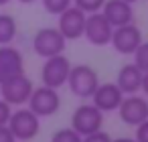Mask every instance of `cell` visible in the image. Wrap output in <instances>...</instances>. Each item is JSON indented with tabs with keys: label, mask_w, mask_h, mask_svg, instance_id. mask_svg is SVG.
I'll return each mask as SVG.
<instances>
[{
	"label": "cell",
	"mask_w": 148,
	"mask_h": 142,
	"mask_svg": "<svg viewBox=\"0 0 148 142\" xmlns=\"http://www.w3.org/2000/svg\"><path fill=\"white\" fill-rule=\"evenodd\" d=\"M67 85H69L73 95H77L81 99H87V97L93 95L95 87L99 85V75L91 65H83V63L81 65H71Z\"/></svg>",
	"instance_id": "1"
},
{
	"label": "cell",
	"mask_w": 148,
	"mask_h": 142,
	"mask_svg": "<svg viewBox=\"0 0 148 142\" xmlns=\"http://www.w3.org/2000/svg\"><path fill=\"white\" fill-rule=\"evenodd\" d=\"M12 132V136L16 138V142H29L33 138H37L39 130H41V118L35 116L29 108H18V110H12L10 114V120L6 124Z\"/></svg>",
	"instance_id": "2"
},
{
	"label": "cell",
	"mask_w": 148,
	"mask_h": 142,
	"mask_svg": "<svg viewBox=\"0 0 148 142\" xmlns=\"http://www.w3.org/2000/svg\"><path fill=\"white\" fill-rule=\"evenodd\" d=\"M65 45H67V39L59 33V29H53V27L39 29L33 37V51L43 59L61 55L65 51Z\"/></svg>",
	"instance_id": "3"
},
{
	"label": "cell",
	"mask_w": 148,
	"mask_h": 142,
	"mask_svg": "<svg viewBox=\"0 0 148 142\" xmlns=\"http://www.w3.org/2000/svg\"><path fill=\"white\" fill-rule=\"evenodd\" d=\"M27 108L39 116V118H49L53 114L59 112L61 108V95L57 89L53 87H47V85H41V87H35L29 102H27Z\"/></svg>",
	"instance_id": "4"
},
{
	"label": "cell",
	"mask_w": 148,
	"mask_h": 142,
	"mask_svg": "<svg viewBox=\"0 0 148 142\" xmlns=\"http://www.w3.org/2000/svg\"><path fill=\"white\" fill-rule=\"evenodd\" d=\"M35 85L27 77V73L8 77L4 81H0V97L10 106H25L33 93Z\"/></svg>",
	"instance_id": "5"
},
{
	"label": "cell",
	"mask_w": 148,
	"mask_h": 142,
	"mask_svg": "<svg viewBox=\"0 0 148 142\" xmlns=\"http://www.w3.org/2000/svg\"><path fill=\"white\" fill-rule=\"evenodd\" d=\"M69 71H71V61H69L63 53H61V55H55V57L45 59L43 69H41V79H43V85L53 87V89L63 87V85L67 83Z\"/></svg>",
	"instance_id": "6"
},
{
	"label": "cell",
	"mask_w": 148,
	"mask_h": 142,
	"mask_svg": "<svg viewBox=\"0 0 148 142\" xmlns=\"http://www.w3.org/2000/svg\"><path fill=\"white\" fill-rule=\"evenodd\" d=\"M101 124H103V112H99L93 104L77 106L71 116V128L79 136H87L91 132L101 130Z\"/></svg>",
	"instance_id": "7"
},
{
	"label": "cell",
	"mask_w": 148,
	"mask_h": 142,
	"mask_svg": "<svg viewBox=\"0 0 148 142\" xmlns=\"http://www.w3.org/2000/svg\"><path fill=\"white\" fill-rule=\"evenodd\" d=\"M120 114V120L128 126H138L144 120H148V97L132 93V95H124L122 104L116 110Z\"/></svg>",
	"instance_id": "8"
},
{
	"label": "cell",
	"mask_w": 148,
	"mask_h": 142,
	"mask_svg": "<svg viewBox=\"0 0 148 142\" xmlns=\"http://www.w3.org/2000/svg\"><path fill=\"white\" fill-rule=\"evenodd\" d=\"M112 33L114 27L103 19L101 12H93L85 16V25H83V37L87 39V43H91L93 47H103L112 41Z\"/></svg>",
	"instance_id": "9"
},
{
	"label": "cell",
	"mask_w": 148,
	"mask_h": 142,
	"mask_svg": "<svg viewBox=\"0 0 148 142\" xmlns=\"http://www.w3.org/2000/svg\"><path fill=\"white\" fill-rule=\"evenodd\" d=\"M142 41H144L142 39V31L134 23H130V25H124V27H116L114 33H112V41L110 43H112V47H114L116 53H120V55H132Z\"/></svg>",
	"instance_id": "10"
},
{
	"label": "cell",
	"mask_w": 148,
	"mask_h": 142,
	"mask_svg": "<svg viewBox=\"0 0 148 142\" xmlns=\"http://www.w3.org/2000/svg\"><path fill=\"white\" fill-rule=\"evenodd\" d=\"M85 12H81L77 6H69L59 14V33L67 41H77L83 37V25H85Z\"/></svg>",
	"instance_id": "11"
},
{
	"label": "cell",
	"mask_w": 148,
	"mask_h": 142,
	"mask_svg": "<svg viewBox=\"0 0 148 142\" xmlns=\"http://www.w3.org/2000/svg\"><path fill=\"white\" fill-rule=\"evenodd\" d=\"M99 12L114 29L134 23V4L124 2V0H106Z\"/></svg>",
	"instance_id": "12"
},
{
	"label": "cell",
	"mask_w": 148,
	"mask_h": 142,
	"mask_svg": "<svg viewBox=\"0 0 148 142\" xmlns=\"http://www.w3.org/2000/svg\"><path fill=\"white\" fill-rule=\"evenodd\" d=\"M25 73V57L12 45H0V81Z\"/></svg>",
	"instance_id": "13"
},
{
	"label": "cell",
	"mask_w": 148,
	"mask_h": 142,
	"mask_svg": "<svg viewBox=\"0 0 148 142\" xmlns=\"http://www.w3.org/2000/svg\"><path fill=\"white\" fill-rule=\"evenodd\" d=\"M124 93L120 91V87L116 83H99L91 95V104L99 110V112H116L118 106L122 104Z\"/></svg>",
	"instance_id": "14"
},
{
	"label": "cell",
	"mask_w": 148,
	"mask_h": 142,
	"mask_svg": "<svg viewBox=\"0 0 148 142\" xmlns=\"http://www.w3.org/2000/svg\"><path fill=\"white\" fill-rule=\"evenodd\" d=\"M120 91L124 95H132V93H138L140 87H142V71L134 65V63H126L118 75H116V81H114Z\"/></svg>",
	"instance_id": "15"
},
{
	"label": "cell",
	"mask_w": 148,
	"mask_h": 142,
	"mask_svg": "<svg viewBox=\"0 0 148 142\" xmlns=\"http://www.w3.org/2000/svg\"><path fill=\"white\" fill-rule=\"evenodd\" d=\"M18 35V25L12 14L0 12V45H12Z\"/></svg>",
	"instance_id": "16"
},
{
	"label": "cell",
	"mask_w": 148,
	"mask_h": 142,
	"mask_svg": "<svg viewBox=\"0 0 148 142\" xmlns=\"http://www.w3.org/2000/svg\"><path fill=\"white\" fill-rule=\"evenodd\" d=\"M132 55H134V65H136L142 73H146V71H148V41H142V43L138 45V49H136Z\"/></svg>",
	"instance_id": "17"
},
{
	"label": "cell",
	"mask_w": 148,
	"mask_h": 142,
	"mask_svg": "<svg viewBox=\"0 0 148 142\" xmlns=\"http://www.w3.org/2000/svg\"><path fill=\"white\" fill-rule=\"evenodd\" d=\"M83 136H79L71 126L69 128H61L51 136V142H81Z\"/></svg>",
	"instance_id": "18"
},
{
	"label": "cell",
	"mask_w": 148,
	"mask_h": 142,
	"mask_svg": "<svg viewBox=\"0 0 148 142\" xmlns=\"http://www.w3.org/2000/svg\"><path fill=\"white\" fill-rule=\"evenodd\" d=\"M103 2H106V0H73V6H77L85 14H93V12L101 10Z\"/></svg>",
	"instance_id": "19"
},
{
	"label": "cell",
	"mask_w": 148,
	"mask_h": 142,
	"mask_svg": "<svg viewBox=\"0 0 148 142\" xmlns=\"http://www.w3.org/2000/svg\"><path fill=\"white\" fill-rule=\"evenodd\" d=\"M43 2V8L49 12V14H61L65 8H69L71 6V2L73 0H41Z\"/></svg>",
	"instance_id": "20"
},
{
	"label": "cell",
	"mask_w": 148,
	"mask_h": 142,
	"mask_svg": "<svg viewBox=\"0 0 148 142\" xmlns=\"http://www.w3.org/2000/svg\"><path fill=\"white\" fill-rule=\"evenodd\" d=\"M112 140H114V138H112L108 132H103V130L91 132V134H87V136L81 138V142H112Z\"/></svg>",
	"instance_id": "21"
},
{
	"label": "cell",
	"mask_w": 148,
	"mask_h": 142,
	"mask_svg": "<svg viewBox=\"0 0 148 142\" xmlns=\"http://www.w3.org/2000/svg\"><path fill=\"white\" fill-rule=\"evenodd\" d=\"M10 114H12V106L6 104L2 97H0V126H6V124H8Z\"/></svg>",
	"instance_id": "22"
},
{
	"label": "cell",
	"mask_w": 148,
	"mask_h": 142,
	"mask_svg": "<svg viewBox=\"0 0 148 142\" xmlns=\"http://www.w3.org/2000/svg\"><path fill=\"white\" fill-rule=\"evenodd\" d=\"M136 142H148V120H144L142 124L136 126Z\"/></svg>",
	"instance_id": "23"
},
{
	"label": "cell",
	"mask_w": 148,
	"mask_h": 142,
	"mask_svg": "<svg viewBox=\"0 0 148 142\" xmlns=\"http://www.w3.org/2000/svg\"><path fill=\"white\" fill-rule=\"evenodd\" d=\"M0 142H16L8 126H0Z\"/></svg>",
	"instance_id": "24"
},
{
	"label": "cell",
	"mask_w": 148,
	"mask_h": 142,
	"mask_svg": "<svg viewBox=\"0 0 148 142\" xmlns=\"http://www.w3.org/2000/svg\"><path fill=\"white\" fill-rule=\"evenodd\" d=\"M142 91H144V95L148 97V71L146 73H142V87H140Z\"/></svg>",
	"instance_id": "25"
},
{
	"label": "cell",
	"mask_w": 148,
	"mask_h": 142,
	"mask_svg": "<svg viewBox=\"0 0 148 142\" xmlns=\"http://www.w3.org/2000/svg\"><path fill=\"white\" fill-rule=\"evenodd\" d=\"M112 142H136V138H130V136H122V138H116Z\"/></svg>",
	"instance_id": "26"
},
{
	"label": "cell",
	"mask_w": 148,
	"mask_h": 142,
	"mask_svg": "<svg viewBox=\"0 0 148 142\" xmlns=\"http://www.w3.org/2000/svg\"><path fill=\"white\" fill-rule=\"evenodd\" d=\"M21 4H33V2H37V0H18Z\"/></svg>",
	"instance_id": "27"
},
{
	"label": "cell",
	"mask_w": 148,
	"mask_h": 142,
	"mask_svg": "<svg viewBox=\"0 0 148 142\" xmlns=\"http://www.w3.org/2000/svg\"><path fill=\"white\" fill-rule=\"evenodd\" d=\"M8 2H10V0H0V6H6Z\"/></svg>",
	"instance_id": "28"
},
{
	"label": "cell",
	"mask_w": 148,
	"mask_h": 142,
	"mask_svg": "<svg viewBox=\"0 0 148 142\" xmlns=\"http://www.w3.org/2000/svg\"><path fill=\"white\" fill-rule=\"evenodd\" d=\"M124 2H130V4H136V2H140V0H124Z\"/></svg>",
	"instance_id": "29"
}]
</instances>
